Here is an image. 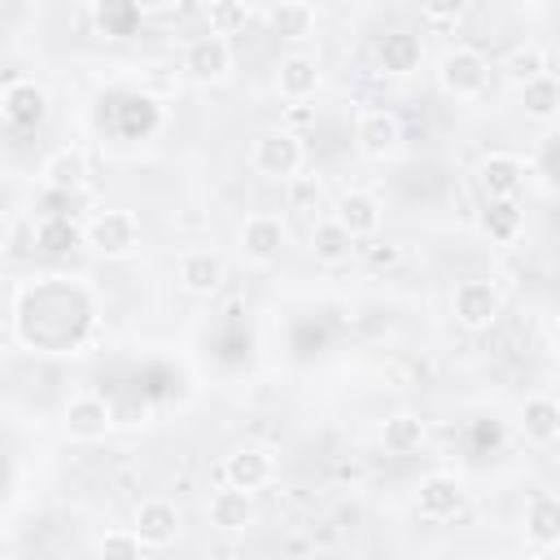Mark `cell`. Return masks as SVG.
Returning a JSON list of instances; mask_svg holds the SVG:
<instances>
[{"label":"cell","mask_w":560,"mask_h":560,"mask_svg":"<svg viewBox=\"0 0 560 560\" xmlns=\"http://www.w3.org/2000/svg\"><path fill=\"white\" fill-rule=\"evenodd\" d=\"M438 88L455 101H477L490 88V61L477 48L455 44L438 57Z\"/></svg>","instance_id":"6da1fadb"},{"label":"cell","mask_w":560,"mask_h":560,"mask_svg":"<svg viewBox=\"0 0 560 560\" xmlns=\"http://www.w3.org/2000/svg\"><path fill=\"white\" fill-rule=\"evenodd\" d=\"M232 66H236L232 44L219 39V35H210V31H206V35H192V39L184 44V52H179L184 79H192V83H201V88L228 83V79H232Z\"/></svg>","instance_id":"7a4b0ae2"},{"label":"cell","mask_w":560,"mask_h":560,"mask_svg":"<svg viewBox=\"0 0 560 560\" xmlns=\"http://www.w3.org/2000/svg\"><path fill=\"white\" fill-rule=\"evenodd\" d=\"M302 162H306V149H302V140H298L293 131H262V136L249 144V166H254V175H262V179L289 184V179L302 171Z\"/></svg>","instance_id":"3957f363"},{"label":"cell","mask_w":560,"mask_h":560,"mask_svg":"<svg viewBox=\"0 0 560 560\" xmlns=\"http://www.w3.org/2000/svg\"><path fill=\"white\" fill-rule=\"evenodd\" d=\"M83 245L101 258H127L140 245V219L131 210H101L83 228Z\"/></svg>","instance_id":"277c9868"},{"label":"cell","mask_w":560,"mask_h":560,"mask_svg":"<svg viewBox=\"0 0 560 560\" xmlns=\"http://www.w3.org/2000/svg\"><path fill=\"white\" fill-rule=\"evenodd\" d=\"M451 311H455V324L468 328V332H486L494 328V319L503 315V293L494 280H459L455 284V298H451Z\"/></svg>","instance_id":"5b68a950"},{"label":"cell","mask_w":560,"mask_h":560,"mask_svg":"<svg viewBox=\"0 0 560 560\" xmlns=\"http://www.w3.org/2000/svg\"><path fill=\"white\" fill-rule=\"evenodd\" d=\"M284 241H289V228H284L280 214H249V219L241 223V232H236V245H241L245 262H254V267L280 262Z\"/></svg>","instance_id":"8992f818"},{"label":"cell","mask_w":560,"mask_h":560,"mask_svg":"<svg viewBox=\"0 0 560 560\" xmlns=\"http://www.w3.org/2000/svg\"><path fill=\"white\" fill-rule=\"evenodd\" d=\"M276 472L280 468H276V451L271 446H236V451L223 455V486H232V490L254 494V490L271 486Z\"/></svg>","instance_id":"52a82bcc"},{"label":"cell","mask_w":560,"mask_h":560,"mask_svg":"<svg viewBox=\"0 0 560 560\" xmlns=\"http://www.w3.org/2000/svg\"><path fill=\"white\" fill-rule=\"evenodd\" d=\"M350 241H363V236H376L381 232V219H385V206L376 192L368 188H346L337 201H332V214H328Z\"/></svg>","instance_id":"ba28073f"},{"label":"cell","mask_w":560,"mask_h":560,"mask_svg":"<svg viewBox=\"0 0 560 560\" xmlns=\"http://www.w3.org/2000/svg\"><path fill=\"white\" fill-rule=\"evenodd\" d=\"M525 175H529V166L516 153H486L477 162V188L486 201H516L525 188Z\"/></svg>","instance_id":"9c48e42d"},{"label":"cell","mask_w":560,"mask_h":560,"mask_svg":"<svg viewBox=\"0 0 560 560\" xmlns=\"http://www.w3.org/2000/svg\"><path fill=\"white\" fill-rule=\"evenodd\" d=\"M61 429L70 442H101L114 429V407L101 394H74L61 411Z\"/></svg>","instance_id":"30bf717a"},{"label":"cell","mask_w":560,"mask_h":560,"mask_svg":"<svg viewBox=\"0 0 560 560\" xmlns=\"http://www.w3.org/2000/svg\"><path fill=\"white\" fill-rule=\"evenodd\" d=\"M398 144H402V122H398V114H389V109H363V114H359V122H354V149H359L363 158L385 162V158L398 153Z\"/></svg>","instance_id":"8fae6325"},{"label":"cell","mask_w":560,"mask_h":560,"mask_svg":"<svg viewBox=\"0 0 560 560\" xmlns=\"http://www.w3.org/2000/svg\"><path fill=\"white\" fill-rule=\"evenodd\" d=\"M175 280H179L184 293L210 298V293L223 289L228 262H223V254H214V249H188V254H179V262H175Z\"/></svg>","instance_id":"7c38bea8"},{"label":"cell","mask_w":560,"mask_h":560,"mask_svg":"<svg viewBox=\"0 0 560 560\" xmlns=\"http://www.w3.org/2000/svg\"><path fill=\"white\" fill-rule=\"evenodd\" d=\"M464 499L468 494H464V481L455 472H429L416 486V508H420L424 521H451V516H459L464 512Z\"/></svg>","instance_id":"4fadbf2b"},{"label":"cell","mask_w":560,"mask_h":560,"mask_svg":"<svg viewBox=\"0 0 560 560\" xmlns=\"http://www.w3.org/2000/svg\"><path fill=\"white\" fill-rule=\"evenodd\" d=\"M0 118L18 131H31L48 118V92L35 83V79H18L0 92Z\"/></svg>","instance_id":"5bb4252c"},{"label":"cell","mask_w":560,"mask_h":560,"mask_svg":"<svg viewBox=\"0 0 560 560\" xmlns=\"http://www.w3.org/2000/svg\"><path fill=\"white\" fill-rule=\"evenodd\" d=\"M319 83H324V70H319V61H315L311 52H289V57L276 61V92H280L289 105L311 101V96L319 92Z\"/></svg>","instance_id":"9a60e30c"},{"label":"cell","mask_w":560,"mask_h":560,"mask_svg":"<svg viewBox=\"0 0 560 560\" xmlns=\"http://www.w3.org/2000/svg\"><path fill=\"white\" fill-rule=\"evenodd\" d=\"M131 534L140 547H171L175 534H179V508L171 499H144L136 508V521H131Z\"/></svg>","instance_id":"2e32d148"},{"label":"cell","mask_w":560,"mask_h":560,"mask_svg":"<svg viewBox=\"0 0 560 560\" xmlns=\"http://www.w3.org/2000/svg\"><path fill=\"white\" fill-rule=\"evenodd\" d=\"M206 521H210L214 529H223V534H245V529L258 521L254 494L232 490V486L214 490V494H210V503H206Z\"/></svg>","instance_id":"e0dca14e"},{"label":"cell","mask_w":560,"mask_h":560,"mask_svg":"<svg viewBox=\"0 0 560 560\" xmlns=\"http://www.w3.org/2000/svg\"><path fill=\"white\" fill-rule=\"evenodd\" d=\"M376 61H381V70L385 74H416L420 70V61H424V48H420V35H411V31H389V35H381V44H376Z\"/></svg>","instance_id":"ac0fdd59"},{"label":"cell","mask_w":560,"mask_h":560,"mask_svg":"<svg viewBox=\"0 0 560 560\" xmlns=\"http://www.w3.org/2000/svg\"><path fill=\"white\" fill-rule=\"evenodd\" d=\"M39 179L52 192H79L88 184V158L79 149H52L39 166Z\"/></svg>","instance_id":"d6986e66"},{"label":"cell","mask_w":560,"mask_h":560,"mask_svg":"<svg viewBox=\"0 0 560 560\" xmlns=\"http://www.w3.org/2000/svg\"><path fill=\"white\" fill-rule=\"evenodd\" d=\"M521 429L534 446H551L560 438V402L551 394H529L521 407Z\"/></svg>","instance_id":"ffe728a7"},{"label":"cell","mask_w":560,"mask_h":560,"mask_svg":"<svg viewBox=\"0 0 560 560\" xmlns=\"http://www.w3.org/2000/svg\"><path fill=\"white\" fill-rule=\"evenodd\" d=\"M258 18L267 22L271 35H284V39H306L315 31V9L302 4V0H280V4H267L258 9Z\"/></svg>","instance_id":"44dd1931"},{"label":"cell","mask_w":560,"mask_h":560,"mask_svg":"<svg viewBox=\"0 0 560 560\" xmlns=\"http://www.w3.org/2000/svg\"><path fill=\"white\" fill-rule=\"evenodd\" d=\"M525 538L542 551L560 542V499L556 494H534L525 508Z\"/></svg>","instance_id":"7402d4cb"},{"label":"cell","mask_w":560,"mask_h":560,"mask_svg":"<svg viewBox=\"0 0 560 560\" xmlns=\"http://www.w3.org/2000/svg\"><path fill=\"white\" fill-rule=\"evenodd\" d=\"M521 92V109H525V118H534V122H542V127H551L556 118H560V79L547 70V74H538L534 83H525V88H516Z\"/></svg>","instance_id":"603a6c76"},{"label":"cell","mask_w":560,"mask_h":560,"mask_svg":"<svg viewBox=\"0 0 560 560\" xmlns=\"http://www.w3.org/2000/svg\"><path fill=\"white\" fill-rule=\"evenodd\" d=\"M424 438H429V429H424V420L416 411H394L381 424V446L389 455H416L424 446Z\"/></svg>","instance_id":"cb8c5ba5"},{"label":"cell","mask_w":560,"mask_h":560,"mask_svg":"<svg viewBox=\"0 0 560 560\" xmlns=\"http://www.w3.org/2000/svg\"><path fill=\"white\" fill-rule=\"evenodd\" d=\"M481 232L494 241V245H516L521 232H525V214L516 201H486L481 210Z\"/></svg>","instance_id":"d4e9b609"},{"label":"cell","mask_w":560,"mask_h":560,"mask_svg":"<svg viewBox=\"0 0 560 560\" xmlns=\"http://www.w3.org/2000/svg\"><path fill=\"white\" fill-rule=\"evenodd\" d=\"M503 74H508L512 88H525V83H534L538 74H547V52H542V44H534V39L516 44V48L503 57Z\"/></svg>","instance_id":"484cf974"},{"label":"cell","mask_w":560,"mask_h":560,"mask_svg":"<svg viewBox=\"0 0 560 560\" xmlns=\"http://www.w3.org/2000/svg\"><path fill=\"white\" fill-rule=\"evenodd\" d=\"M201 18H206V31H210V35L228 39V35H236V31L249 26L254 9L241 4V0H210V4H201Z\"/></svg>","instance_id":"4316f807"},{"label":"cell","mask_w":560,"mask_h":560,"mask_svg":"<svg viewBox=\"0 0 560 560\" xmlns=\"http://www.w3.org/2000/svg\"><path fill=\"white\" fill-rule=\"evenodd\" d=\"M311 254H315L319 262L337 267V262H346V258L354 254V241H350L332 219H319V223L311 228Z\"/></svg>","instance_id":"83f0119b"},{"label":"cell","mask_w":560,"mask_h":560,"mask_svg":"<svg viewBox=\"0 0 560 560\" xmlns=\"http://www.w3.org/2000/svg\"><path fill=\"white\" fill-rule=\"evenodd\" d=\"M140 542L131 529H109L101 542H96V560H140Z\"/></svg>","instance_id":"f1b7e54d"},{"label":"cell","mask_w":560,"mask_h":560,"mask_svg":"<svg viewBox=\"0 0 560 560\" xmlns=\"http://www.w3.org/2000/svg\"><path fill=\"white\" fill-rule=\"evenodd\" d=\"M289 184H293V206H298V210L315 206V197H319V179H311V175H293Z\"/></svg>","instance_id":"f546056e"},{"label":"cell","mask_w":560,"mask_h":560,"mask_svg":"<svg viewBox=\"0 0 560 560\" xmlns=\"http://www.w3.org/2000/svg\"><path fill=\"white\" fill-rule=\"evenodd\" d=\"M420 13H424V22H459L464 18V4L459 0H446V4H424Z\"/></svg>","instance_id":"4dcf8cb0"},{"label":"cell","mask_w":560,"mask_h":560,"mask_svg":"<svg viewBox=\"0 0 560 560\" xmlns=\"http://www.w3.org/2000/svg\"><path fill=\"white\" fill-rule=\"evenodd\" d=\"M368 258H372L376 267H389V262H398V258H402V249H398V245H385V249H381V245H372V249H368Z\"/></svg>","instance_id":"1f68e13d"},{"label":"cell","mask_w":560,"mask_h":560,"mask_svg":"<svg viewBox=\"0 0 560 560\" xmlns=\"http://www.w3.org/2000/svg\"><path fill=\"white\" fill-rule=\"evenodd\" d=\"M4 249H9V219L0 214V254H4Z\"/></svg>","instance_id":"d6a6232c"}]
</instances>
